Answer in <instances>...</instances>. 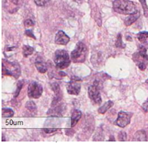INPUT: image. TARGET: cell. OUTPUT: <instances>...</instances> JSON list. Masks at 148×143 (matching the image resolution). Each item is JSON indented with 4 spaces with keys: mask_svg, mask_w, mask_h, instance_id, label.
Listing matches in <instances>:
<instances>
[{
    "mask_svg": "<svg viewBox=\"0 0 148 143\" xmlns=\"http://www.w3.org/2000/svg\"><path fill=\"white\" fill-rule=\"evenodd\" d=\"M9 1L15 5H20L23 2V0H9Z\"/></svg>",
    "mask_w": 148,
    "mask_h": 143,
    "instance_id": "cell-31",
    "label": "cell"
},
{
    "mask_svg": "<svg viewBox=\"0 0 148 143\" xmlns=\"http://www.w3.org/2000/svg\"><path fill=\"white\" fill-rule=\"evenodd\" d=\"M113 10L120 14L130 15L136 11V5L130 0H114Z\"/></svg>",
    "mask_w": 148,
    "mask_h": 143,
    "instance_id": "cell-1",
    "label": "cell"
},
{
    "mask_svg": "<svg viewBox=\"0 0 148 143\" xmlns=\"http://www.w3.org/2000/svg\"><path fill=\"white\" fill-rule=\"evenodd\" d=\"M137 38L139 41L142 44L147 45L148 44V32L147 31H141L137 34Z\"/></svg>",
    "mask_w": 148,
    "mask_h": 143,
    "instance_id": "cell-18",
    "label": "cell"
},
{
    "mask_svg": "<svg viewBox=\"0 0 148 143\" xmlns=\"http://www.w3.org/2000/svg\"><path fill=\"white\" fill-rule=\"evenodd\" d=\"M88 54V47L82 42H79L76 48L71 54V59L73 63H83L86 59Z\"/></svg>",
    "mask_w": 148,
    "mask_h": 143,
    "instance_id": "cell-5",
    "label": "cell"
},
{
    "mask_svg": "<svg viewBox=\"0 0 148 143\" xmlns=\"http://www.w3.org/2000/svg\"><path fill=\"white\" fill-rule=\"evenodd\" d=\"M34 65L36 66V68L38 70V72H40V73H45L47 71V69H48L47 63L43 61L41 57H37L36 60H35Z\"/></svg>",
    "mask_w": 148,
    "mask_h": 143,
    "instance_id": "cell-13",
    "label": "cell"
},
{
    "mask_svg": "<svg viewBox=\"0 0 148 143\" xmlns=\"http://www.w3.org/2000/svg\"><path fill=\"white\" fill-rule=\"evenodd\" d=\"M127 39H130V41H132V38L130 37V36H128V37H127Z\"/></svg>",
    "mask_w": 148,
    "mask_h": 143,
    "instance_id": "cell-35",
    "label": "cell"
},
{
    "mask_svg": "<svg viewBox=\"0 0 148 143\" xmlns=\"http://www.w3.org/2000/svg\"><path fill=\"white\" fill-rule=\"evenodd\" d=\"M74 133L75 132H74V131L72 130V129H66V130H65V133L67 134V135H68V136H72Z\"/></svg>",
    "mask_w": 148,
    "mask_h": 143,
    "instance_id": "cell-32",
    "label": "cell"
},
{
    "mask_svg": "<svg viewBox=\"0 0 148 143\" xmlns=\"http://www.w3.org/2000/svg\"><path fill=\"white\" fill-rule=\"evenodd\" d=\"M88 93L89 98L94 104H101L102 98L100 95V86H99V82L97 80H94L92 85L89 86Z\"/></svg>",
    "mask_w": 148,
    "mask_h": 143,
    "instance_id": "cell-6",
    "label": "cell"
},
{
    "mask_svg": "<svg viewBox=\"0 0 148 143\" xmlns=\"http://www.w3.org/2000/svg\"><path fill=\"white\" fill-rule=\"evenodd\" d=\"M108 141H115V139H114V136H111V137L110 138H109V140H108Z\"/></svg>",
    "mask_w": 148,
    "mask_h": 143,
    "instance_id": "cell-33",
    "label": "cell"
},
{
    "mask_svg": "<svg viewBox=\"0 0 148 143\" xmlns=\"http://www.w3.org/2000/svg\"><path fill=\"white\" fill-rule=\"evenodd\" d=\"M70 42V37L63 31H58L55 37V43L58 45H67Z\"/></svg>",
    "mask_w": 148,
    "mask_h": 143,
    "instance_id": "cell-12",
    "label": "cell"
},
{
    "mask_svg": "<svg viewBox=\"0 0 148 143\" xmlns=\"http://www.w3.org/2000/svg\"><path fill=\"white\" fill-rule=\"evenodd\" d=\"M14 115V112L11 108L3 107L2 109V118H10Z\"/></svg>",
    "mask_w": 148,
    "mask_h": 143,
    "instance_id": "cell-19",
    "label": "cell"
},
{
    "mask_svg": "<svg viewBox=\"0 0 148 143\" xmlns=\"http://www.w3.org/2000/svg\"><path fill=\"white\" fill-rule=\"evenodd\" d=\"M72 1H74V2H77V3H82L83 2V0H72Z\"/></svg>",
    "mask_w": 148,
    "mask_h": 143,
    "instance_id": "cell-34",
    "label": "cell"
},
{
    "mask_svg": "<svg viewBox=\"0 0 148 143\" xmlns=\"http://www.w3.org/2000/svg\"><path fill=\"white\" fill-rule=\"evenodd\" d=\"M113 105H114V102L112 101H108L98 109V113H99L100 114H104L110 109L111 107H113Z\"/></svg>",
    "mask_w": 148,
    "mask_h": 143,
    "instance_id": "cell-17",
    "label": "cell"
},
{
    "mask_svg": "<svg viewBox=\"0 0 148 143\" xmlns=\"http://www.w3.org/2000/svg\"><path fill=\"white\" fill-rule=\"evenodd\" d=\"M2 74L4 76H11L17 79L21 75V69L17 63L11 62L6 59H2Z\"/></svg>",
    "mask_w": 148,
    "mask_h": 143,
    "instance_id": "cell-2",
    "label": "cell"
},
{
    "mask_svg": "<svg viewBox=\"0 0 148 143\" xmlns=\"http://www.w3.org/2000/svg\"><path fill=\"white\" fill-rule=\"evenodd\" d=\"M25 108L28 110L29 111H30L31 113H37V110H38V108H37V106L35 104L33 101H29L28 102H26L25 104Z\"/></svg>",
    "mask_w": 148,
    "mask_h": 143,
    "instance_id": "cell-21",
    "label": "cell"
},
{
    "mask_svg": "<svg viewBox=\"0 0 148 143\" xmlns=\"http://www.w3.org/2000/svg\"><path fill=\"white\" fill-rule=\"evenodd\" d=\"M46 133H48V134H51V133H53L56 132L57 131V128H44L43 130Z\"/></svg>",
    "mask_w": 148,
    "mask_h": 143,
    "instance_id": "cell-29",
    "label": "cell"
},
{
    "mask_svg": "<svg viewBox=\"0 0 148 143\" xmlns=\"http://www.w3.org/2000/svg\"><path fill=\"white\" fill-rule=\"evenodd\" d=\"M24 25H25V26L26 27V28H29V27L33 26V25H34V23L32 20H30V19H29V20H25V22H24Z\"/></svg>",
    "mask_w": 148,
    "mask_h": 143,
    "instance_id": "cell-28",
    "label": "cell"
},
{
    "mask_svg": "<svg viewBox=\"0 0 148 143\" xmlns=\"http://www.w3.org/2000/svg\"><path fill=\"white\" fill-rule=\"evenodd\" d=\"M64 112V107L62 104H58L54 107H51V109L48 110L47 115L53 117H61L63 116Z\"/></svg>",
    "mask_w": 148,
    "mask_h": 143,
    "instance_id": "cell-11",
    "label": "cell"
},
{
    "mask_svg": "<svg viewBox=\"0 0 148 143\" xmlns=\"http://www.w3.org/2000/svg\"><path fill=\"white\" fill-rule=\"evenodd\" d=\"M25 35L28 36V37H32V38H33V39H36V37H35V36H34V33H33L32 31L30 30V29H26L25 31Z\"/></svg>",
    "mask_w": 148,
    "mask_h": 143,
    "instance_id": "cell-27",
    "label": "cell"
},
{
    "mask_svg": "<svg viewBox=\"0 0 148 143\" xmlns=\"http://www.w3.org/2000/svg\"><path fill=\"white\" fill-rule=\"evenodd\" d=\"M2 141H5V139L4 138V135H2Z\"/></svg>",
    "mask_w": 148,
    "mask_h": 143,
    "instance_id": "cell-36",
    "label": "cell"
},
{
    "mask_svg": "<svg viewBox=\"0 0 148 143\" xmlns=\"http://www.w3.org/2000/svg\"><path fill=\"white\" fill-rule=\"evenodd\" d=\"M132 140L136 142H146L147 140L146 132L145 131H143V130L137 131L134 135Z\"/></svg>",
    "mask_w": 148,
    "mask_h": 143,
    "instance_id": "cell-16",
    "label": "cell"
},
{
    "mask_svg": "<svg viewBox=\"0 0 148 143\" xmlns=\"http://www.w3.org/2000/svg\"><path fill=\"white\" fill-rule=\"evenodd\" d=\"M145 82H146L147 84H148V79H147V80H146V81H145Z\"/></svg>",
    "mask_w": 148,
    "mask_h": 143,
    "instance_id": "cell-37",
    "label": "cell"
},
{
    "mask_svg": "<svg viewBox=\"0 0 148 143\" xmlns=\"http://www.w3.org/2000/svg\"><path fill=\"white\" fill-rule=\"evenodd\" d=\"M34 52V48L30 46H26V45H24L23 46V54L24 57H27L29 56L32 55Z\"/></svg>",
    "mask_w": 148,
    "mask_h": 143,
    "instance_id": "cell-20",
    "label": "cell"
},
{
    "mask_svg": "<svg viewBox=\"0 0 148 143\" xmlns=\"http://www.w3.org/2000/svg\"><path fill=\"white\" fill-rule=\"evenodd\" d=\"M147 48L145 46H140L138 51L132 55V60L141 71L146 69L148 64V54H147Z\"/></svg>",
    "mask_w": 148,
    "mask_h": 143,
    "instance_id": "cell-3",
    "label": "cell"
},
{
    "mask_svg": "<svg viewBox=\"0 0 148 143\" xmlns=\"http://www.w3.org/2000/svg\"><path fill=\"white\" fill-rule=\"evenodd\" d=\"M53 61L56 66L60 69L67 68L71 64V58L67 51L63 49L56 50L53 55Z\"/></svg>",
    "mask_w": 148,
    "mask_h": 143,
    "instance_id": "cell-4",
    "label": "cell"
},
{
    "mask_svg": "<svg viewBox=\"0 0 148 143\" xmlns=\"http://www.w3.org/2000/svg\"><path fill=\"white\" fill-rule=\"evenodd\" d=\"M51 88L53 89V91L55 93V96L53 98V100L52 101V104L51 107H54V106L57 105L59 104V102L62 101V97H63V93H62L60 85L58 83L54 82L51 84Z\"/></svg>",
    "mask_w": 148,
    "mask_h": 143,
    "instance_id": "cell-10",
    "label": "cell"
},
{
    "mask_svg": "<svg viewBox=\"0 0 148 143\" xmlns=\"http://www.w3.org/2000/svg\"><path fill=\"white\" fill-rule=\"evenodd\" d=\"M43 86L35 81H32L28 86V95L29 98H39L43 93Z\"/></svg>",
    "mask_w": 148,
    "mask_h": 143,
    "instance_id": "cell-8",
    "label": "cell"
},
{
    "mask_svg": "<svg viewBox=\"0 0 148 143\" xmlns=\"http://www.w3.org/2000/svg\"><path fill=\"white\" fill-rule=\"evenodd\" d=\"M49 1L50 0H34V2L38 6L42 7V6H45L47 4L49 3Z\"/></svg>",
    "mask_w": 148,
    "mask_h": 143,
    "instance_id": "cell-25",
    "label": "cell"
},
{
    "mask_svg": "<svg viewBox=\"0 0 148 143\" xmlns=\"http://www.w3.org/2000/svg\"><path fill=\"white\" fill-rule=\"evenodd\" d=\"M82 117V112L79 110H74L71 116V127H74L79 122Z\"/></svg>",
    "mask_w": 148,
    "mask_h": 143,
    "instance_id": "cell-15",
    "label": "cell"
},
{
    "mask_svg": "<svg viewBox=\"0 0 148 143\" xmlns=\"http://www.w3.org/2000/svg\"><path fill=\"white\" fill-rule=\"evenodd\" d=\"M141 4V6H142L143 11H144V15H145V17H148V7L147 5L146 0H139Z\"/></svg>",
    "mask_w": 148,
    "mask_h": 143,
    "instance_id": "cell-24",
    "label": "cell"
},
{
    "mask_svg": "<svg viewBox=\"0 0 148 143\" xmlns=\"http://www.w3.org/2000/svg\"><path fill=\"white\" fill-rule=\"evenodd\" d=\"M140 16H141V13H140L139 11H136V12H134L132 14H131L128 15V16L124 20L125 25H127V26L131 25L140 17Z\"/></svg>",
    "mask_w": 148,
    "mask_h": 143,
    "instance_id": "cell-14",
    "label": "cell"
},
{
    "mask_svg": "<svg viewBox=\"0 0 148 143\" xmlns=\"http://www.w3.org/2000/svg\"><path fill=\"white\" fill-rule=\"evenodd\" d=\"M23 80L18 81V83L16 84V89L14 93V98H16V97L18 96L19 94L20 93V91H21L22 88H23Z\"/></svg>",
    "mask_w": 148,
    "mask_h": 143,
    "instance_id": "cell-23",
    "label": "cell"
},
{
    "mask_svg": "<svg viewBox=\"0 0 148 143\" xmlns=\"http://www.w3.org/2000/svg\"><path fill=\"white\" fill-rule=\"evenodd\" d=\"M127 133L124 131H121L118 134V140L120 142H124L127 140Z\"/></svg>",
    "mask_w": 148,
    "mask_h": 143,
    "instance_id": "cell-26",
    "label": "cell"
},
{
    "mask_svg": "<svg viewBox=\"0 0 148 143\" xmlns=\"http://www.w3.org/2000/svg\"><path fill=\"white\" fill-rule=\"evenodd\" d=\"M82 79L77 76H72L71 80L67 83V91L70 95H78L81 90Z\"/></svg>",
    "mask_w": 148,
    "mask_h": 143,
    "instance_id": "cell-7",
    "label": "cell"
},
{
    "mask_svg": "<svg viewBox=\"0 0 148 143\" xmlns=\"http://www.w3.org/2000/svg\"><path fill=\"white\" fill-rule=\"evenodd\" d=\"M132 116V113H127V112H124V111H120L118 113V115H117V118L114 124L117 125L118 127H122V128L125 127L130 123Z\"/></svg>",
    "mask_w": 148,
    "mask_h": 143,
    "instance_id": "cell-9",
    "label": "cell"
},
{
    "mask_svg": "<svg viewBox=\"0 0 148 143\" xmlns=\"http://www.w3.org/2000/svg\"><path fill=\"white\" fill-rule=\"evenodd\" d=\"M115 46L117 48H124L126 47V45L123 43V40H122V35L121 34H118L117 37V39H116L115 42Z\"/></svg>",
    "mask_w": 148,
    "mask_h": 143,
    "instance_id": "cell-22",
    "label": "cell"
},
{
    "mask_svg": "<svg viewBox=\"0 0 148 143\" xmlns=\"http://www.w3.org/2000/svg\"><path fill=\"white\" fill-rule=\"evenodd\" d=\"M141 107H142L143 110L145 111V113H148V100L146 101L142 104Z\"/></svg>",
    "mask_w": 148,
    "mask_h": 143,
    "instance_id": "cell-30",
    "label": "cell"
}]
</instances>
